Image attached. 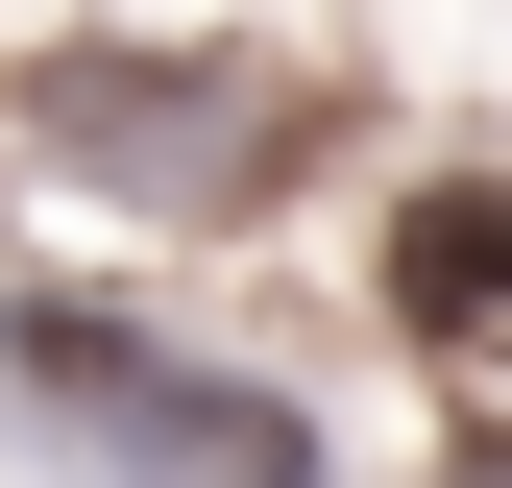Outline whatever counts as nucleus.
<instances>
[{
  "instance_id": "nucleus-2",
  "label": "nucleus",
  "mask_w": 512,
  "mask_h": 488,
  "mask_svg": "<svg viewBox=\"0 0 512 488\" xmlns=\"http://www.w3.org/2000/svg\"><path fill=\"white\" fill-rule=\"evenodd\" d=\"M391 342L512 366V171H415L391 196Z\"/></svg>"
},
{
  "instance_id": "nucleus-3",
  "label": "nucleus",
  "mask_w": 512,
  "mask_h": 488,
  "mask_svg": "<svg viewBox=\"0 0 512 488\" xmlns=\"http://www.w3.org/2000/svg\"><path fill=\"white\" fill-rule=\"evenodd\" d=\"M0 391H49V415H74V440H98V415L147 391V342H122L98 293H0Z\"/></svg>"
},
{
  "instance_id": "nucleus-4",
  "label": "nucleus",
  "mask_w": 512,
  "mask_h": 488,
  "mask_svg": "<svg viewBox=\"0 0 512 488\" xmlns=\"http://www.w3.org/2000/svg\"><path fill=\"white\" fill-rule=\"evenodd\" d=\"M464 488H512V440H488V464H464Z\"/></svg>"
},
{
  "instance_id": "nucleus-1",
  "label": "nucleus",
  "mask_w": 512,
  "mask_h": 488,
  "mask_svg": "<svg viewBox=\"0 0 512 488\" xmlns=\"http://www.w3.org/2000/svg\"><path fill=\"white\" fill-rule=\"evenodd\" d=\"M98 464L122 488H317V415L244 391V366H147V391L98 415Z\"/></svg>"
}]
</instances>
